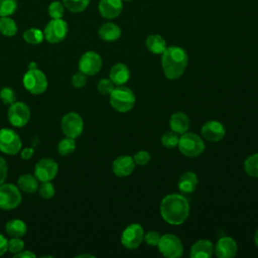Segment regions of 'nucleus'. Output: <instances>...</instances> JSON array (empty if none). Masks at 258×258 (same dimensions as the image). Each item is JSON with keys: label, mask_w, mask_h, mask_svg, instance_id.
I'll return each instance as SVG.
<instances>
[{"label": "nucleus", "mask_w": 258, "mask_h": 258, "mask_svg": "<svg viewBox=\"0 0 258 258\" xmlns=\"http://www.w3.org/2000/svg\"><path fill=\"white\" fill-rule=\"evenodd\" d=\"M7 173H8L7 163L4 160V158L0 156V185L5 182L6 177H7Z\"/></svg>", "instance_id": "42"}, {"label": "nucleus", "mask_w": 258, "mask_h": 258, "mask_svg": "<svg viewBox=\"0 0 258 258\" xmlns=\"http://www.w3.org/2000/svg\"><path fill=\"white\" fill-rule=\"evenodd\" d=\"M64 14V6L62 2L59 1H52L48 6V15L51 19L62 18Z\"/></svg>", "instance_id": "33"}, {"label": "nucleus", "mask_w": 258, "mask_h": 258, "mask_svg": "<svg viewBox=\"0 0 258 258\" xmlns=\"http://www.w3.org/2000/svg\"><path fill=\"white\" fill-rule=\"evenodd\" d=\"M7 117L12 126L23 127L28 123L30 119L29 107L23 102L15 101L11 105H9Z\"/></svg>", "instance_id": "11"}, {"label": "nucleus", "mask_w": 258, "mask_h": 258, "mask_svg": "<svg viewBox=\"0 0 258 258\" xmlns=\"http://www.w3.org/2000/svg\"><path fill=\"white\" fill-rule=\"evenodd\" d=\"M38 192L43 199H50L53 197L55 189L50 181H43L40 186H38Z\"/></svg>", "instance_id": "37"}, {"label": "nucleus", "mask_w": 258, "mask_h": 258, "mask_svg": "<svg viewBox=\"0 0 258 258\" xmlns=\"http://www.w3.org/2000/svg\"><path fill=\"white\" fill-rule=\"evenodd\" d=\"M18 27L16 22L10 16L0 17V33L4 36L11 37L17 33Z\"/></svg>", "instance_id": "27"}, {"label": "nucleus", "mask_w": 258, "mask_h": 258, "mask_svg": "<svg viewBox=\"0 0 258 258\" xmlns=\"http://www.w3.org/2000/svg\"><path fill=\"white\" fill-rule=\"evenodd\" d=\"M144 238V232L139 224H131L127 226L121 235V244L127 249L137 248Z\"/></svg>", "instance_id": "12"}, {"label": "nucleus", "mask_w": 258, "mask_h": 258, "mask_svg": "<svg viewBox=\"0 0 258 258\" xmlns=\"http://www.w3.org/2000/svg\"><path fill=\"white\" fill-rule=\"evenodd\" d=\"M147 49L154 54H162L166 49V42L164 38L159 34H150L145 41Z\"/></svg>", "instance_id": "26"}, {"label": "nucleus", "mask_w": 258, "mask_h": 258, "mask_svg": "<svg viewBox=\"0 0 258 258\" xmlns=\"http://www.w3.org/2000/svg\"><path fill=\"white\" fill-rule=\"evenodd\" d=\"M254 241H255V244H256V246L258 247V229H257V231H256V233H255V236H254Z\"/></svg>", "instance_id": "48"}, {"label": "nucleus", "mask_w": 258, "mask_h": 258, "mask_svg": "<svg viewBox=\"0 0 258 258\" xmlns=\"http://www.w3.org/2000/svg\"><path fill=\"white\" fill-rule=\"evenodd\" d=\"M162 219L171 225H180L188 217L189 205L187 200L178 194L165 196L160 203Z\"/></svg>", "instance_id": "1"}, {"label": "nucleus", "mask_w": 258, "mask_h": 258, "mask_svg": "<svg viewBox=\"0 0 258 258\" xmlns=\"http://www.w3.org/2000/svg\"><path fill=\"white\" fill-rule=\"evenodd\" d=\"M187 61V53L182 47H166L161 56V66L164 76L169 80H176L180 78L186 69Z\"/></svg>", "instance_id": "2"}, {"label": "nucleus", "mask_w": 258, "mask_h": 258, "mask_svg": "<svg viewBox=\"0 0 258 258\" xmlns=\"http://www.w3.org/2000/svg\"><path fill=\"white\" fill-rule=\"evenodd\" d=\"M177 147L183 155L187 157H197L204 152L205 143L197 134L184 132L179 137Z\"/></svg>", "instance_id": "4"}, {"label": "nucleus", "mask_w": 258, "mask_h": 258, "mask_svg": "<svg viewBox=\"0 0 258 258\" xmlns=\"http://www.w3.org/2000/svg\"><path fill=\"white\" fill-rule=\"evenodd\" d=\"M134 159L129 155H122L117 157L112 164V169L115 175L119 177H125L130 175L134 170Z\"/></svg>", "instance_id": "17"}, {"label": "nucleus", "mask_w": 258, "mask_h": 258, "mask_svg": "<svg viewBox=\"0 0 258 258\" xmlns=\"http://www.w3.org/2000/svg\"><path fill=\"white\" fill-rule=\"evenodd\" d=\"M34 69H38L36 62H35V61L29 62V64H28V70H34Z\"/></svg>", "instance_id": "46"}, {"label": "nucleus", "mask_w": 258, "mask_h": 258, "mask_svg": "<svg viewBox=\"0 0 258 258\" xmlns=\"http://www.w3.org/2000/svg\"><path fill=\"white\" fill-rule=\"evenodd\" d=\"M43 38H44L43 31L35 27L28 28L23 32V39L25 40V42L29 44H33V45L39 44L43 41Z\"/></svg>", "instance_id": "28"}, {"label": "nucleus", "mask_w": 258, "mask_h": 258, "mask_svg": "<svg viewBox=\"0 0 258 258\" xmlns=\"http://www.w3.org/2000/svg\"><path fill=\"white\" fill-rule=\"evenodd\" d=\"M71 82H72V85H73L75 88L81 89V88H83V87L86 85V83H87V76H86L85 74H83L82 72L76 73L75 75H73Z\"/></svg>", "instance_id": "39"}, {"label": "nucleus", "mask_w": 258, "mask_h": 258, "mask_svg": "<svg viewBox=\"0 0 258 258\" xmlns=\"http://www.w3.org/2000/svg\"><path fill=\"white\" fill-rule=\"evenodd\" d=\"M77 258H82V257H92V258H94V256L93 255H90V254H80V255H78V256H76Z\"/></svg>", "instance_id": "47"}, {"label": "nucleus", "mask_w": 258, "mask_h": 258, "mask_svg": "<svg viewBox=\"0 0 258 258\" xmlns=\"http://www.w3.org/2000/svg\"><path fill=\"white\" fill-rule=\"evenodd\" d=\"M22 197L20 189L13 183H3L0 185V209L9 211L19 206Z\"/></svg>", "instance_id": "6"}, {"label": "nucleus", "mask_w": 258, "mask_h": 258, "mask_svg": "<svg viewBox=\"0 0 258 258\" xmlns=\"http://www.w3.org/2000/svg\"><path fill=\"white\" fill-rule=\"evenodd\" d=\"M58 171V165L52 158H42L34 167V175L38 181H51Z\"/></svg>", "instance_id": "13"}, {"label": "nucleus", "mask_w": 258, "mask_h": 258, "mask_svg": "<svg viewBox=\"0 0 258 258\" xmlns=\"http://www.w3.org/2000/svg\"><path fill=\"white\" fill-rule=\"evenodd\" d=\"M17 9V0H0V17L11 16Z\"/></svg>", "instance_id": "32"}, {"label": "nucleus", "mask_w": 258, "mask_h": 258, "mask_svg": "<svg viewBox=\"0 0 258 258\" xmlns=\"http://www.w3.org/2000/svg\"><path fill=\"white\" fill-rule=\"evenodd\" d=\"M68 30V23L62 18L51 19L44 27V38L49 43H58L67 37Z\"/></svg>", "instance_id": "10"}, {"label": "nucleus", "mask_w": 258, "mask_h": 258, "mask_svg": "<svg viewBox=\"0 0 258 258\" xmlns=\"http://www.w3.org/2000/svg\"><path fill=\"white\" fill-rule=\"evenodd\" d=\"M17 186L19 189L26 194H34L38 189V179L35 175L30 173H25L19 176L17 180Z\"/></svg>", "instance_id": "24"}, {"label": "nucleus", "mask_w": 258, "mask_h": 258, "mask_svg": "<svg viewBox=\"0 0 258 258\" xmlns=\"http://www.w3.org/2000/svg\"><path fill=\"white\" fill-rule=\"evenodd\" d=\"M134 162L138 165H145L149 162L150 160V154L145 151V150H140L138 152H136L133 156Z\"/></svg>", "instance_id": "40"}, {"label": "nucleus", "mask_w": 258, "mask_h": 258, "mask_svg": "<svg viewBox=\"0 0 258 258\" xmlns=\"http://www.w3.org/2000/svg\"><path fill=\"white\" fill-rule=\"evenodd\" d=\"M169 126L173 132L183 134L189 128V118L183 112L173 113L169 120Z\"/></svg>", "instance_id": "21"}, {"label": "nucleus", "mask_w": 258, "mask_h": 258, "mask_svg": "<svg viewBox=\"0 0 258 258\" xmlns=\"http://www.w3.org/2000/svg\"><path fill=\"white\" fill-rule=\"evenodd\" d=\"M21 139L16 131L9 128L0 129V151L8 154L15 155L21 150Z\"/></svg>", "instance_id": "8"}, {"label": "nucleus", "mask_w": 258, "mask_h": 258, "mask_svg": "<svg viewBox=\"0 0 258 258\" xmlns=\"http://www.w3.org/2000/svg\"><path fill=\"white\" fill-rule=\"evenodd\" d=\"M64 8L73 13L83 12L89 5L90 0H61Z\"/></svg>", "instance_id": "29"}, {"label": "nucleus", "mask_w": 258, "mask_h": 258, "mask_svg": "<svg viewBox=\"0 0 258 258\" xmlns=\"http://www.w3.org/2000/svg\"><path fill=\"white\" fill-rule=\"evenodd\" d=\"M157 247L160 253L167 258H178L183 253V246L180 239L173 234L160 236Z\"/></svg>", "instance_id": "7"}, {"label": "nucleus", "mask_w": 258, "mask_h": 258, "mask_svg": "<svg viewBox=\"0 0 258 258\" xmlns=\"http://www.w3.org/2000/svg\"><path fill=\"white\" fill-rule=\"evenodd\" d=\"M178 140H179V137H178L177 133H175L173 131L165 132L161 136V143L166 148H174V147H176L177 144H178Z\"/></svg>", "instance_id": "34"}, {"label": "nucleus", "mask_w": 258, "mask_h": 258, "mask_svg": "<svg viewBox=\"0 0 258 258\" xmlns=\"http://www.w3.org/2000/svg\"><path fill=\"white\" fill-rule=\"evenodd\" d=\"M5 231L10 237H23L27 232L26 224L20 219L9 220L5 225Z\"/></svg>", "instance_id": "25"}, {"label": "nucleus", "mask_w": 258, "mask_h": 258, "mask_svg": "<svg viewBox=\"0 0 258 258\" xmlns=\"http://www.w3.org/2000/svg\"><path fill=\"white\" fill-rule=\"evenodd\" d=\"M213 252L214 247L212 242L207 239H202L191 246L189 256L191 258H211Z\"/></svg>", "instance_id": "19"}, {"label": "nucleus", "mask_w": 258, "mask_h": 258, "mask_svg": "<svg viewBox=\"0 0 258 258\" xmlns=\"http://www.w3.org/2000/svg\"><path fill=\"white\" fill-rule=\"evenodd\" d=\"M110 104L116 111L126 113L133 108L135 95L128 87L118 86L110 94Z\"/></svg>", "instance_id": "3"}, {"label": "nucleus", "mask_w": 258, "mask_h": 258, "mask_svg": "<svg viewBox=\"0 0 258 258\" xmlns=\"http://www.w3.org/2000/svg\"><path fill=\"white\" fill-rule=\"evenodd\" d=\"M35 257H36V255L29 250H25V251L22 250L19 253L14 255V258H35Z\"/></svg>", "instance_id": "45"}, {"label": "nucleus", "mask_w": 258, "mask_h": 258, "mask_svg": "<svg viewBox=\"0 0 258 258\" xmlns=\"http://www.w3.org/2000/svg\"><path fill=\"white\" fill-rule=\"evenodd\" d=\"M97 89L102 95H110L114 90V83L110 79H101L98 82Z\"/></svg>", "instance_id": "38"}, {"label": "nucleus", "mask_w": 258, "mask_h": 258, "mask_svg": "<svg viewBox=\"0 0 258 258\" xmlns=\"http://www.w3.org/2000/svg\"><path fill=\"white\" fill-rule=\"evenodd\" d=\"M98 34L104 41H115L121 36V29L115 23L107 22L100 26Z\"/></svg>", "instance_id": "22"}, {"label": "nucleus", "mask_w": 258, "mask_h": 258, "mask_svg": "<svg viewBox=\"0 0 258 258\" xmlns=\"http://www.w3.org/2000/svg\"><path fill=\"white\" fill-rule=\"evenodd\" d=\"M47 84L46 76L38 69L28 70L23 77L24 88L33 95L42 94L46 90Z\"/></svg>", "instance_id": "5"}, {"label": "nucleus", "mask_w": 258, "mask_h": 258, "mask_svg": "<svg viewBox=\"0 0 258 258\" xmlns=\"http://www.w3.org/2000/svg\"><path fill=\"white\" fill-rule=\"evenodd\" d=\"M244 170L248 175L258 177V153L250 155L244 161Z\"/></svg>", "instance_id": "30"}, {"label": "nucleus", "mask_w": 258, "mask_h": 258, "mask_svg": "<svg viewBox=\"0 0 258 258\" xmlns=\"http://www.w3.org/2000/svg\"><path fill=\"white\" fill-rule=\"evenodd\" d=\"M7 246H8V240L6 239L5 236L0 234V256L6 253Z\"/></svg>", "instance_id": "43"}, {"label": "nucleus", "mask_w": 258, "mask_h": 258, "mask_svg": "<svg viewBox=\"0 0 258 258\" xmlns=\"http://www.w3.org/2000/svg\"><path fill=\"white\" fill-rule=\"evenodd\" d=\"M198 185V177L195 172L186 171L178 179V189L183 194H191Z\"/></svg>", "instance_id": "23"}, {"label": "nucleus", "mask_w": 258, "mask_h": 258, "mask_svg": "<svg viewBox=\"0 0 258 258\" xmlns=\"http://www.w3.org/2000/svg\"><path fill=\"white\" fill-rule=\"evenodd\" d=\"M0 99L3 102V104L11 105L16 101L15 92L9 87H4L0 91Z\"/></svg>", "instance_id": "36"}, {"label": "nucleus", "mask_w": 258, "mask_h": 258, "mask_svg": "<svg viewBox=\"0 0 258 258\" xmlns=\"http://www.w3.org/2000/svg\"><path fill=\"white\" fill-rule=\"evenodd\" d=\"M33 152H34V150H33L32 147H26V148L21 150V153H20L21 158L25 159V160H28V159H30L32 157Z\"/></svg>", "instance_id": "44"}, {"label": "nucleus", "mask_w": 258, "mask_h": 258, "mask_svg": "<svg viewBox=\"0 0 258 258\" xmlns=\"http://www.w3.org/2000/svg\"><path fill=\"white\" fill-rule=\"evenodd\" d=\"M109 77L110 80L114 83V85L122 86L128 82L130 78V72L126 64L119 62L111 68Z\"/></svg>", "instance_id": "20"}, {"label": "nucleus", "mask_w": 258, "mask_h": 258, "mask_svg": "<svg viewBox=\"0 0 258 258\" xmlns=\"http://www.w3.org/2000/svg\"><path fill=\"white\" fill-rule=\"evenodd\" d=\"M201 133L205 139L212 142H217L224 138L226 134V129L224 125L219 121L210 120L202 126Z\"/></svg>", "instance_id": "15"}, {"label": "nucleus", "mask_w": 258, "mask_h": 258, "mask_svg": "<svg viewBox=\"0 0 258 258\" xmlns=\"http://www.w3.org/2000/svg\"><path fill=\"white\" fill-rule=\"evenodd\" d=\"M102 68V58L95 51H86L79 59V70L86 76H94Z\"/></svg>", "instance_id": "14"}, {"label": "nucleus", "mask_w": 258, "mask_h": 258, "mask_svg": "<svg viewBox=\"0 0 258 258\" xmlns=\"http://www.w3.org/2000/svg\"><path fill=\"white\" fill-rule=\"evenodd\" d=\"M143 239L145 240L147 245H149V246H157V244L159 242V239H160V235L156 231H149V232H147L144 235Z\"/></svg>", "instance_id": "41"}, {"label": "nucleus", "mask_w": 258, "mask_h": 258, "mask_svg": "<svg viewBox=\"0 0 258 258\" xmlns=\"http://www.w3.org/2000/svg\"><path fill=\"white\" fill-rule=\"evenodd\" d=\"M125 1H130V0H125Z\"/></svg>", "instance_id": "49"}, {"label": "nucleus", "mask_w": 258, "mask_h": 258, "mask_svg": "<svg viewBox=\"0 0 258 258\" xmlns=\"http://www.w3.org/2000/svg\"><path fill=\"white\" fill-rule=\"evenodd\" d=\"M23 249H24V242L21 240V238L11 237V239L8 241L7 251L12 253L13 255L19 253Z\"/></svg>", "instance_id": "35"}, {"label": "nucleus", "mask_w": 258, "mask_h": 258, "mask_svg": "<svg viewBox=\"0 0 258 258\" xmlns=\"http://www.w3.org/2000/svg\"><path fill=\"white\" fill-rule=\"evenodd\" d=\"M237 251V243L231 237H222L218 240L215 247V253L219 258H232L236 255Z\"/></svg>", "instance_id": "16"}, {"label": "nucleus", "mask_w": 258, "mask_h": 258, "mask_svg": "<svg viewBox=\"0 0 258 258\" xmlns=\"http://www.w3.org/2000/svg\"><path fill=\"white\" fill-rule=\"evenodd\" d=\"M100 14L107 19H113L120 15L123 9L122 0H100L99 5Z\"/></svg>", "instance_id": "18"}, {"label": "nucleus", "mask_w": 258, "mask_h": 258, "mask_svg": "<svg viewBox=\"0 0 258 258\" xmlns=\"http://www.w3.org/2000/svg\"><path fill=\"white\" fill-rule=\"evenodd\" d=\"M76 149V141L74 138L66 137L61 139L57 144V151L60 155L67 156L73 153Z\"/></svg>", "instance_id": "31"}, {"label": "nucleus", "mask_w": 258, "mask_h": 258, "mask_svg": "<svg viewBox=\"0 0 258 258\" xmlns=\"http://www.w3.org/2000/svg\"><path fill=\"white\" fill-rule=\"evenodd\" d=\"M60 127L62 133L67 137L76 139L83 132L84 121L81 115L77 112H69L61 118Z\"/></svg>", "instance_id": "9"}]
</instances>
